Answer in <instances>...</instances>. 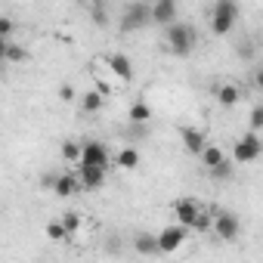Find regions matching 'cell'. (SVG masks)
Wrapping results in <instances>:
<instances>
[{"instance_id": "30bf717a", "label": "cell", "mask_w": 263, "mask_h": 263, "mask_svg": "<svg viewBox=\"0 0 263 263\" xmlns=\"http://www.w3.org/2000/svg\"><path fill=\"white\" fill-rule=\"evenodd\" d=\"M171 211H174L177 223H180V226H186V229L192 232V226H195V220L201 217V211H204V208H201V204H198L195 198H180V201H177V204H174Z\"/></svg>"}, {"instance_id": "5bb4252c", "label": "cell", "mask_w": 263, "mask_h": 263, "mask_svg": "<svg viewBox=\"0 0 263 263\" xmlns=\"http://www.w3.org/2000/svg\"><path fill=\"white\" fill-rule=\"evenodd\" d=\"M180 140H183V149H186L189 155H198V152L204 149V143H208L198 127H183V130H180Z\"/></svg>"}, {"instance_id": "7a4b0ae2", "label": "cell", "mask_w": 263, "mask_h": 263, "mask_svg": "<svg viewBox=\"0 0 263 263\" xmlns=\"http://www.w3.org/2000/svg\"><path fill=\"white\" fill-rule=\"evenodd\" d=\"M238 16H241L238 0H214V7H211V31H214L217 37L232 34Z\"/></svg>"}, {"instance_id": "277c9868", "label": "cell", "mask_w": 263, "mask_h": 263, "mask_svg": "<svg viewBox=\"0 0 263 263\" xmlns=\"http://www.w3.org/2000/svg\"><path fill=\"white\" fill-rule=\"evenodd\" d=\"M208 232H214L220 241H238V235H241V220H238V214H232V211H211V229Z\"/></svg>"}, {"instance_id": "7c38bea8", "label": "cell", "mask_w": 263, "mask_h": 263, "mask_svg": "<svg viewBox=\"0 0 263 263\" xmlns=\"http://www.w3.org/2000/svg\"><path fill=\"white\" fill-rule=\"evenodd\" d=\"M53 195H59V198H71V195H78L81 192V183H78V174H56V183H53V189H50Z\"/></svg>"}, {"instance_id": "2e32d148", "label": "cell", "mask_w": 263, "mask_h": 263, "mask_svg": "<svg viewBox=\"0 0 263 263\" xmlns=\"http://www.w3.org/2000/svg\"><path fill=\"white\" fill-rule=\"evenodd\" d=\"M102 108H105V93L87 90V93L81 96V111H84V115H99Z\"/></svg>"}, {"instance_id": "ac0fdd59", "label": "cell", "mask_w": 263, "mask_h": 263, "mask_svg": "<svg viewBox=\"0 0 263 263\" xmlns=\"http://www.w3.org/2000/svg\"><path fill=\"white\" fill-rule=\"evenodd\" d=\"M127 118H130V124H149L152 121V108L146 102H134L130 111H127Z\"/></svg>"}, {"instance_id": "4316f807", "label": "cell", "mask_w": 263, "mask_h": 263, "mask_svg": "<svg viewBox=\"0 0 263 263\" xmlns=\"http://www.w3.org/2000/svg\"><path fill=\"white\" fill-rule=\"evenodd\" d=\"M260 127H263V108L254 105L251 108V130H257V134H260Z\"/></svg>"}, {"instance_id": "f1b7e54d", "label": "cell", "mask_w": 263, "mask_h": 263, "mask_svg": "<svg viewBox=\"0 0 263 263\" xmlns=\"http://www.w3.org/2000/svg\"><path fill=\"white\" fill-rule=\"evenodd\" d=\"M53 183H56V174H44V180H41V189H53Z\"/></svg>"}, {"instance_id": "4fadbf2b", "label": "cell", "mask_w": 263, "mask_h": 263, "mask_svg": "<svg viewBox=\"0 0 263 263\" xmlns=\"http://www.w3.org/2000/svg\"><path fill=\"white\" fill-rule=\"evenodd\" d=\"M140 164H143V155L137 146H124L115 152V167H121V171H137Z\"/></svg>"}, {"instance_id": "52a82bcc", "label": "cell", "mask_w": 263, "mask_h": 263, "mask_svg": "<svg viewBox=\"0 0 263 263\" xmlns=\"http://www.w3.org/2000/svg\"><path fill=\"white\" fill-rule=\"evenodd\" d=\"M186 238H189V229L186 226H164L158 235H155V245H158V254H174V251H180L183 245H186Z\"/></svg>"}, {"instance_id": "ffe728a7", "label": "cell", "mask_w": 263, "mask_h": 263, "mask_svg": "<svg viewBox=\"0 0 263 263\" xmlns=\"http://www.w3.org/2000/svg\"><path fill=\"white\" fill-rule=\"evenodd\" d=\"M232 174H235V164H232L229 158H223L220 164L208 167V177H211V180H220V183H223V180H232Z\"/></svg>"}, {"instance_id": "d4e9b609", "label": "cell", "mask_w": 263, "mask_h": 263, "mask_svg": "<svg viewBox=\"0 0 263 263\" xmlns=\"http://www.w3.org/2000/svg\"><path fill=\"white\" fill-rule=\"evenodd\" d=\"M90 16H93V22H96L99 28H105V25H108V13H105V7H102V4H90Z\"/></svg>"}, {"instance_id": "484cf974", "label": "cell", "mask_w": 263, "mask_h": 263, "mask_svg": "<svg viewBox=\"0 0 263 263\" xmlns=\"http://www.w3.org/2000/svg\"><path fill=\"white\" fill-rule=\"evenodd\" d=\"M13 31H16V22L10 16H0V37H13Z\"/></svg>"}, {"instance_id": "ba28073f", "label": "cell", "mask_w": 263, "mask_h": 263, "mask_svg": "<svg viewBox=\"0 0 263 263\" xmlns=\"http://www.w3.org/2000/svg\"><path fill=\"white\" fill-rule=\"evenodd\" d=\"M105 167H93V164H78V183L81 192H99L105 186Z\"/></svg>"}, {"instance_id": "4dcf8cb0", "label": "cell", "mask_w": 263, "mask_h": 263, "mask_svg": "<svg viewBox=\"0 0 263 263\" xmlns=\"http://www.w3.org/2000/svg\"><path fill=\"white\" fill-rule=\"evenodd\" d=\"M84 4H87V7H90V4H105V0H84Z\"/></svg>"}, {"instance_id": "9c48e42d", "label": "cell", "mask_w": 263, "mask_h": 263, "mask_svg": "<svg viewBox=\"0 0 263 263\" xmlns=\"http://www.w3.org/2000/svg\"><path fill=\"white\" fill-rule=\"evenodd\" d=\"M177 13H180V7H177V0H152L149 4V19H152V25H171V22H177Z\"/></svg>"}, {"instance_id": "9a60e30c", "label": "cell", "mask_w": 263, "mask_h": 263, "mask_svg": "<svg viewBox=\"0 0 263 263\" xmlns=\"http://www.w3.org/2000/svg\"><path fill=\"white\" fill-rule=\"evenodd\" d=\"M214 96L223 108H235L241 102V87L238 84H220V87H214Z\"/></svg>"}, {"instance_id": "3957f363", "label": "cell", "mask_w": 263, "mask_h": 263, "mask_svg": "<svg viewBox=\"0 0 263 263\" xmlns=\"http://www.w3.org/2000/svg\"><path fill=\"white\" fill-rule=\"evenodd\" d=\"M118 25L127 34L143 31L146 25H152V19H149V0H130V4L121 10V16H118Z\"/></svg>"}, {"instance_id": "d6986e66", "label": "cell", "mask_w": 263, "mask_h": 263, "mask_svg": "<svg viewBox=\"0 0 263 263\" xmlns=\"http://www.w3.org/2000/svg\"><path fill=\"white\" fill-rule=\"evenodd\" d=\"M198 158H201V164H204V167H214V164H220L226 155H223V149H220V146H211V143H204V149L198 152Z\"/></svg>"}, {"instance_id": "cb8c5ba5", "label": "cell", "mask_w": 263, "mask_h": 263, "mask_svg": "<svg viewBox=\"0 0 263 263\" xmlns=\"http://www.w3.org/2000/svg\"><path fill=\"white\" fill-rule=\"evenodd\" d=\"M47 238H50V241H65V238H71V235L65 232L62 220H53V223H47Z\"/></svg>"}, {"instance_id": "5b68a950", "label": "cell", "mask_w": 263, "mask_h": 263, "mask_svg": "<svg viewBox=\"0 0 263 263\" xmlns=\"http://www.w3.org/2000/svg\"><path fill=\"white\" fill-rule=\"evenodd\" d=\"M260 155H263V140H260L257 130H248V134L238 137L235 146H232V164H251Z\"/></svg>"}, {"instance_id": "e0dca14e", "label": "cell", "mask_w": 263, "mask_h": 263, "mask_svg": "<svg viewBox=\"0 0 263 263\" xmlns=\"http://www.w3.org/2000/svg\"><path fill=\"white\" fill-rule=\"evenodd\" d=\"M25 59H28V50H25L22 44H16V41H7L4 62H10V65H19V62H25Z\"/></svg>"}, {"instance_id": "8992f818", "label": "cell", "mask_w": 263, "mask_h": 263, "mask_svg": "<svg viewBox=\"0 0 263 263\" xmlns=\"http://www.w3.org/2000/svg\"><path fill=\"white\" fill-rule=\"evenodd\" d=\"M78 164H93V167H111V152H108V146L105 143H99V140H87V143H81V158H78Z\"/></svg>"}, {"instance_id": "6da1fadb", "label": "cell", "mask_w": 263, "mask_h": 263, "mask_svg": "<svg viewBox=\"0 0 263 263\" xmlns=\"http://www.w3.org/2000/svg\"><path fill=\"white\" fill-rule=\"evenodd\" d=\"M164 50L171 53V56H189V53H195V47H198V28L192 25V22H171V25H164Z\"/></svg>"}, {"instance_id": "603a6c76", "label": "cell", "mask_w": 263, "mask_h": 263, "mask_svg": "<svg viewBox=\"0 0 263 263\" xmlns=\"http://www.w3.org/2000/svg\"><path fill=\"white\" fill-rule=\"evenodd\" d=\"M59 152H62V158H65L68 164H78V158H81V143H78V140H65Z\"/></svg>"}, {"instance_id": "8fae6325", "label": "cell", "mask_w": 263, "mask_h": 263, "mask_svg": "<svg viewBox=\"0 0 263 263\" xmlns=\"http://www.w3.org/2000/svg\"><path fill=\"white\" fill-rule=\"evenodd\" d=\"M105 62H108L111 74H115L121 84H130V81H134V65H130V59H127L124 53H111V56H105Z\"/></svg>"}, {"instance_id": "83f0119b", "label": "cell", "mask_w": 263, "mask_h": 263, "mask_svg": "<svg viewBox=\"0 0 263 263\" xmlns=\"http://www.w3.org/2000/svg\"><path fill=\"white\" fill-rule=\"evenodd\" d=\"M74 96H78V90H74L71 84H62V87H59V99H62V102H71Z\"/></svg>"}, {"instance_id": "7402d4cb", "label": "cell", "mask_w": 263, "mask_h": 263, "mask_svg": "<svg viewBox=\"0 0 263 263\" xmlns=\"http://www.w3.org/2000/svg\"><path fill=\"white\" fill-rule=\"evenodd\" d=\"M62 226H65L68 235H78V229L84 226V217H81L78 211H65V214H62Z\"/></svg>"}, {"instance_id": "44dd1931", "label": "cell", "mask_w": 263, "mask_h": 263, "mask_svg": "<svg viewBox=\"0 0 263 263\" xmlns=\"http://www.w3.org/2000/svg\"><path fill=\"white\" fill-rule=\"evenodd\" d=\"M134 248H137L140 254H158V245H155V235H149V232H140V235L134 238Z\"/></svg>"}, {"instance_id": "f546056e", "label": "cell", "mask_w": 263, "mask_h": 263, "mask_svg": "<svg viewBox=\"0 0 263 263\" xmlns=\"http://www.w3.org/2000/svg\"><path fill=\"white\" fill-rule=\"evenodd\" d=\"M7 41H10V37H0V62H4V50H7Z\"/></svg>"}]
</instances>
